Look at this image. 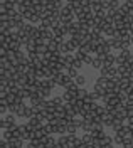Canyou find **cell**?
Instances as JSON below:
<instances>
[{
  "label": "cell",
  "instance_id": "cell-15",
  "mask_svg": "<svg viewBox=\"0 0 133 148\" xmlns=\"http://www.w3.org/2000/svg\"><path fill=\"white\" fill-rule=\"evenodd\" d=\"M88 94H89V91L84 89V88L81 86V88L77 89V92H76V98H77V99H86V98H88Z\"/></svg>",
  "mask_w": 133,
  "mask_h": 148
},
{
  "label": "cell",
  "instance_id": "cell-28",
  "mask_svg": "<svg viewBox=\"0 0 133 148\" xmlns=\"http://www.w3.org/2000/svg\"><path fill=\"white\" fill-rule=\"evenodd\" d=\"M51 91H52V89H39V92L42 94V98H47L49 94H51Z\"/></svg>",
  "mask_w": 133,
  "mask_h": 148
},
{
  "label": "cell",
  "instance_id": "cell-22",
  "mask_svg": "<svg viewBox=\"0 0 133 148\" xmlns=\"http://www.w3.org/2000/svg\"><path fill=\"white\" fill-rule=\"evenodd\" d=\"M74 81H76V84L79 86V88H81V86H84V84H86V81H88V79H86V76L79 74V76H77V77L74 79Z\"/></svg>",
  "mask_w": 133,
  "mask_h": 148
},
{
  "label": "cell",
  "instance_id": "cell-23",
  "mask_svg": "<svg viewBox=\"0 0 133 148\" xmlns=\"http://www.w3.org/2000/svg\"><path fill=\"white\" fill-rule=\"evenodd\" d=\"M113 143L116 145V147H123V136H120V135H116V133H114Z\"/></svg>",
  "mask_w": 133,
  "mask_h": 148
},
{
  "label": "cell",
  "instance_id": "cell-2",
  "mask_svg": "<svg viewBox=\"0 0 133 148\" xmlns=\"http://www.w3.org/2000/svg\"><path fill=\"white\" fill-rule=\"evenodd\" d=\"M54 79H56V83H57V86H59V88H66L67 84L73 81V77H71L66 71H64V73H59Z\"/></svg>",
  "mask_w": 133,
  "mask_h": 148
},
{
  "label": "cell",
  "instance_id": "cell-14",
  "mask_svg": "<svg viewBox=\"0 0 133 148\" xmlns=\"http://www.w3.org/2000/svg\"><path fill=\"white\" fill-rule=\"evenodd\" d=\"M9 143L12 145V148H22V145H24V140H22V138H15V136H14L12 140H9Z\"/></svg>",
  "mask_w": 133,
  "mask_h": 148
},
{
  "label": "cell",
  "instance_id": "cell-8",
  "mask_svg": "<svg viewBox=\"0 0 133 148\" xmlns=\"http://www.w3.org/2000/svg\"><path fill=\"white\" fill-rule=\"evenodd\" d=\"M44 99H46V98H42V94L37 91L36 94H32V96H30V99H29V101H30V106H37V104H40Z\"/></svg>",
  "mask_w": 133,
  "mask_h": 148
},
{
  "label": "cell",
  "instance_id": "cell-26",
  "mask_svg": "<svg viewBox=\"0 0 133 148\" xmlns=\"http://www.w3.org/2000/svg\"><path fill=\"white\" fill-rule=\"evenodd\" d=\"M74 57H76V56H74ZM83 66H84V62H83V61H79V59H74V62H73V66H71V67H76L77 71H79Z\"/></svg>",
  "mask_w": 133,
  "mask_h": 148
},
{
  "label": "cell",
  "instance_id": "cell-5",
  "mask_svg": "<svg viewBox=\"0 0 133 148\" xmlns=\"http://www.w3.org/2000/svg\"><path fill=\"white\" fill-rule=\"evenodd\" d=\"M108 42L111 44V47H113V49H116V51H121L123 39H120V37H110V39H108Z\"/></svg>",
  "mask_w": 133,
  "mask_h": 148
},
{
  "label": "cell",
  "instance_id": "cell-30",
  "mask_svg": "<svg viewBox=\"0 0 133 148\" xmlns=\"http://www.w3.org/2000/svg\"><path fill=\"white\" fill-rule=\"evenodd\" d=\"M71 2H74V0H66V3H71Z\"/></svg>",
  "mask_w": 133,
  "mask_h": 148
},
{
  "label": "cell",
  "instance_id": "cell-4",
  "mask_svg": "<svg viewBox=\"0 0 133 148\" xmlns=\"http://www.w3.org/2000/svg\"><path fill=\"white\" fill-rule=\"evenodd\" d=\"M64 106H66V118L67 120H76L77 111L74 110V106H73L71 103H64Z\"/></svg>",
  "mask_w": 133,
  "mask_h": 148
},
{
  "label": "cell",
  "instance_id": "cell-10",
  "mask_svg": "<svg viewBox=\"0 0 133 148\" xmlns=\"http://www.w3.org/2000/svg\"><path fill=\"white\" fill-rule=\"evenodd\" d=\"M62 98H64V101L66 103H71L76 99V92L74 91H69V89H64V92H62Z\"/></svg>",
  "mask_w": 133,
  "mask_h": 148
},
{
  "label": "cell",
  "instance_id": "cell-13",
  "mask_svg": "<svg viewBox=\"0 0 133 148\" xmlns=\"http://www.w3.org/2000/svg\"><path fill=\"white\" fill-rule=\"evenodd\" d=\"M25 108H27V104H25V103H20V104H17L15 116H17V118H24V111H25Z\"/></svg>",
  "mask_w": 133,
  "mask_h": 148
},
{
  "label": "cell",
  "instance_id": "cell-16",
  "mask_svg": "<svg viewBox=\"0 0 133 148\" xmlns=\"http://www.w3.org/2000/svg\"><path fill=\"white\" fill-rule=\"evenodd\" d=\"M123 125H125V120H116L114 118V123H113V126H111V130L116 133V131H120V130L123 128Z\"/></svg>",
  "mask_w": 133,
  "mask_h": 148
},
{
  "label": "cell",
  "instance_id": "cell-25",
  "mask_svg": "<svg viewBox=\"0 0 133 148\" xmlns=\"http://www.w3.org/2000/svg\"><path fill=\"white\" fill-rule=\"evenodd\" d=\"M120 7V0H110V10H118Z\"/></svg>",
  "mask_w": 133,
  "mask_h": 148
},
{
  "label": "cell",
  "instance_id": "cell-12",
  "mask_svg": "<svg viewBox=\"0 0 133 148\" xmlns=\"http://www.w3.org/2000/svg\"><path fill=\"white\" fill-rule=\"evenodd\" d=\"M77 130H79V126H77V123L74 120L67 121V133H76Z\"/></svg>",
  "mask_w": 133,
  "mask_h": 148
},
{
  "label": "cell",
  "instance_id": "cell-19",
  "mask_svg": "<svg viewBox=\"0 0 133 148\" xmlns=\"http://www.w3.org/2000/svg\"><path fill=\"white\" fill-rule=\"evenodd\" d=\"M91 67H95V69H101L103 67V59H99V57H96L95 56V61H93V64H91Z\"/></svg>",
  "mask_w": 133,
  "mask_h": 148
},
{
  "label": "cell",
  "instance_id": "cell-27",
  "mask_svg": "<svg viewBox=\"0 0 133 148\" xmlns=\"http://www.w3.org/2000/svg\"><path fill=\"white\" fill-rule=\"evenodd\" d=\"M93 61H95V57H93L91 54H88V56L84 57V64H86V66H91V64H93Z\"/></svg>",
  "mask_w": 133,
  "mask_h": 148
},
{
  "label": "cell",
  "instance_id": "cell-1",
  "mask_svg": "<svg viewBox=\"0 0 133 148\" xmlns=\"http://www.w3.org/2000/svg\"><path fill=\"white\" fill-rule=\"evenodd\" d=\"M15 114H12V113H9V114H5L2 120H0V126H2V131L3 130H12L14 126H17V123H15Z\"/></svg>",
  "mask_w": 133,
  "mask_h": 148
},
{
  "label": "cell",
  "instance_id": "cell-7",
  "mask_svg": "<svg viewBox=\"0 0 133 148\" xmlns=\"http://www.w3.org/2000/svg\"><path fill=\"white\" fill-rule=\"evenodd\" d=\"M25 52H27V54H36V52H37V40L30 39L27 42V46H25Z\"/></svg>",
  "mask_w": 133,
  "mask_h": 148
},
{
  "label": "cell",
  "instance_id": "cell-21",
  "mask_svg": "<svg viewBox=\"0 0 133 148\" xmlns=\"http://www.w3.org/2000/svg\"><path fill=\"white\" fill-rule=\"evenodd\" d=\"M51 103H52V104H54V106H59V104H64V98H62V96H54V98H52V99H51Z\"/></svg>",
  "mask_w": 133,
  "mask_h": 148
},
{
  "label": "cell",
  "instance_id": "cell-17",
  "mask_svg": "<svg viewBox=\"0 0 133 148\" xmlns=\"http://www.w3.org/2000/svg\"><path fill=\"white\" fill-rule=\"evenodd\" d=\"M81 138H83V143H84V145H91V143L95 141V136H93L91 133H84Z\"/></svg>",
  "mask_w": 133,
  "mask_h": 148
},
{
  "label": "cell",
  "instance_id": "cell-3",
  "mask_svg": "<svg viewBox=\"0 0 133 148\" xmlns=\"http://www.w3.org/2000/svg\"><path fill=\"white\" fill-rule=\"evenodd\" d=\"M42 121L39 120L37 116H34V118H30V120H27V126H29V130H32V131H36V130H39V128H42Z\"/></svg>",
  "mask_w": 133,
  "mask_h": 148
},
{
  "label": "cell",
  "instance_id": "cell-9",
  "mask_svg": "<svg viewBox=\"0 0 133 148\" xmlns=\"http://www.w3.org/2000/svg\"><path fill=\"white\" fill-rule=\"evenodd\" d=\"M108 81H110V77H106V76H99V77L96 79L95 86H96V88H103V89H106V86H108Z\"/></svg>",
  "mask_w": 133,
  "mask_h": 148
},
{
  "label": "cell",
  "instance_id": "cell-18",
  "mask_svg": "<svg viewBox=\"0 0 133 148\" xmlns=\"http://www.w3.org/2000/svg\"><path fill=\"white\" fill-rule=\"evenodd\" d=\"M15 9H17V12H19V14H25V12L29 10V7H27V3H25V0H24V2L17 3V7H15Z\"/></svg>",
  "mask_w": 133,
  "mask_h": 148
},
{
  "label": "cell",
  "instance_id": "cell-29",
  "mask_svg": "<svg viewBox=\"0 0 133 148\" xmlns=\"http://www.w3.org/2000/svg\"><path fill=\"white\" fill-rule=\"evenodd\" d=\"M105 148H116V145H110V147H105Z\"/></svg>",
  "mask_w": 133,
  "mask_h": 148
},
{
  "label": "cell",
  "instance_id": "cell-6",
  "mask_svg": "<svg viewBox=\"0 0 133 148\" xmlns=\"http://www.w3.org/2000/svg\"><path fill=\"white\" fill-rule=\"evenodd\" d=\"M114 123V116L108 111L106 114H103V125H105V128H111Z\"/></svg>",
  "mask_w": 133,
  "mask_h": 148
},
{
  "label": "cell",
  "instance_id": "cell-24",
  "mask_svg": "<svg viewBox=\"0 0 133 148\" xmlns=\"http://www.w3.org/2000/svg\"><path fill=\"white\" fill-rule=\"evenodd\" d=\"M66 73L69 74V76H71L73 79H76L77 76H79V73H77V69H76V67H69V69H66Z\"/></svg>",
  "mask_w": 133,
  "mask_h": 148
},
{
  "label": "cell",
  "instance_id": "cell-20",
  "mask_svg": "<svg viewBox=\"0 0 133 148\" xmlns=\"http://www.w3.org/2000/svg\"><path fill=\"white\" fill-rule=\"evenodd\" d=\"M74 56H76V59H79V61H83V62H84V57L88 56V52H84V51H83V49L79 47L76 52H74Z\"/></svg>",
  "mask_w": 133,
  "mask_h": 148
},
{
  "label": "cell",
  "instance_id": "cell-11",
  "mask_svg": "<svg viewBox=\"0 0 133 148\" xmlns=\"http://www.w3.org/2000/svg\"><path fill=\"white\" fill-rule=\"evenodd\" d=\"M59 47H61V44L57 42L56 39H52V40H49V44H47V49H49V52H56V51H59Z\"/></svg>",
  "mask_w": 133,
  "mask_h": 148
}]
</instances>
